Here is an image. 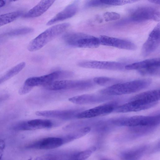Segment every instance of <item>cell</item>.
Masks as SVG:
<instances>
[{"label":"cell","mask_w":160,"mask_h":160,"mask_svg":"<svg viewBox=\"0 0 160 160\" xmlns=\"http://www.w3.org/2000/svg\"><path fill=\"white\" fill-rule=\"evenodd\" d=\"M160 97L159 90L142 92L132 97L128 102L118 105L114 111L118 113H125L149 109L158 104Z\"/></svg>","instance_id":"1"},{"label":"cell","mask_w":160,"mask_h":160,"mask_svg":"<svg viewBox=\"0 0 160 160\" xmlns=\"http://www.w3.org/2000/svg\"><path fill=\"white\" fill-rule=\"evenodd\" d=\"M152 80L150 78L141 79L122 83H118L101 90L102 95L112 96L135 92L149 86Z\"/></svg>","instance_id":"2"},{"label":"cell","mask_w":160,"mask_h":160,"mask_svg":"<svg viewBox=\"0 0 160 160\" xmlns=\"http://www.w3.org/2000/svg\"><path fill=\"white\" fill-rule=\"evenodd\" d=\"M70 26L68 23H64L53 26L47 29L30 42L28 49L34 52L42 48L47 43L64 32Z\"/></svg>","instance_id":"3"},{"label":"cell","mask_w":160,"mask_h":160,"mask_svg":"<svg viewBox=\"0 0 160 160\" xmlns=\"http://www.w3.org/2000/svg\"><path fill=\"white\" fill-rule=\"evenodd\" d=\"M160 115L152 116H135L113 119L114 125L130 127H155L160 124Z\"/></svg>","instance_id":"4"},{"label":"cell","mask_w":160,"mask_h":160,"mask_svg":"<svg viewBox=\"0 0 160 160\" xmlns=\"http://www.w3.org/2000/svg\"><path fill=\"white\" fill-rule=\"evenodd\" d=\"M63 39L69 46L80 48H96L100 44L99 38L81 32H72L65 34Z\"/></svg>","instance_id":"5"},{"label":"cell","mask_w":160,"mask_h":160,"mask_svg":"<svg viewBox=\"0 0 160 160\" xmlns=\"http://www.w3.org/2000/svg\"><path fill=\"white\" fill-rule=\"evenodd\" d=\"M95 83L91 80H56L44 86L48 90L58 91L62 90H84L94 87Z\"/></svg>","instance_id":"6"},{"label":"cell","mask_w":160,"mask_h":160,"mask_svg":"<svg viewBox=\"0 0 160 160\" xmlns=\"http://www.w3.org/2000/svg\"><path fill=\"white\" fill-rule=\"evenodd\" d=\"M73 73L67 71H57L47 75L40 77L29 78L25 81L24 84L33 88L35 86H45L57 79L72 77Z\"/></svg>","instance_id":"7"},{"label":"cell","mask_w":160,"mask_h":160,"mask_svg":"<svg viewBox=\"0 0 160 160\" xmlns=\"http://www.w3.org/2000/svg\"><path fill=\"white\" fill-rule=\"evenodd\" d=\"M160 18L159 11L154 8L149 6L136 8L132 11L130 15V19L137 22L147 20L159 21Z\"/></svg>","instance_id":"8"},{"label":"cell","mask_w":160,"mask_h":160,"mask_svg":"<svg viewBox=\"0 0 160 160\" xmlns=\"http://www.w3.org/2000/svg\"><path fill=\"white\" fill-rule=\"evenodd\" d=\"M117 104L116 102H111L80 112L77 118H90L108 114L114 111Z\"/></svg>","instance_id":"9"},{"label":"cell","mask_w":160,"mask_h":160,"mask_svg":"<svg viewBox=\"0 0 160 160\" xmlns=\"http://www.w3.org/2000/svg\"><path fill=\"white\" fill-rule=\"evenodd\" d=\"M78 65L83 68L111 70H122L125 66L124 64L119 62L95 60L82 61Z\"/></svg>","instance_id":"10"},{"label":"cell","mask_w":160,"mask_h":160,"mask_svg":"<svg viewBox=\"0 0 160 160\" xmlns=\"http://www.w3.org/2000/svg\"><path fill=\"white\" fill-rule=\"evenodd\" d=\"M160 23H159L152 30L148 37L143 45L142 54L144 57H147L157 49L160 43Z\"/></svg>","instance_id":"11"},{"label":"cell","mask_w":160,"mask_h":160,"mask_svg":"<svg viewBox=\"0 0 160 160\" xmlns=\"http://www.w3.org/2000/svg\"><path fill=\"white\" fill-rule=\"evenodd\" d=\"M53 125V122L49 120L34 119L19 122L14 125L13 128L17 130H31L49 128Z\"/></svg>","instance_id":"12"},{"label":"cell","mask_w":160,"mask_h":160,"mask_svg":"<svg viewBox=\"0 0 160 160\" xmlns=\"http://www.w3.org/2000/svg\"><path fill=\"white\" fill-rule=\"evenodd\" d=\"M80 111V109H75L38 111L35 114L38 116L67 120L77 118Z\"/></svg>","instance_id":"13"},{"label":"cell","mask_w":160,"mask_h":160,"mask_svg":"<svg viewBox=\"0 0 160 160\" xmlns=\"http://www.w3.org/2000/svg\"><path fill=\"white\" fill-rule=\"evenodd\" d=\"M63 144L62 138L49 137L32 142L28 145L26 148L29 149L48 150L58 148Z\"/></svg>","instance_id":"14"},{"label":"cell","mask_w":160,"mask_h":160,"mask_svg":"<svg viewBox=\"0 0 160 160\" xmlns=\"http://www.w3.org/2000/svg\"><path fill=\"white\" fill-rule=\"evenodd\" d=\"M99 39L100 44L103 45L132 50L136 48L135 45L128 40L105 35L100 36Z\"/></svg>","instance_id":"15"},{"label":"cell","mask_w":160,"mask_h":160,"mask_svg":"<svg viewBox=\"0 0 160 160\" xmlns=\"http://www.w3.org/2000/svg\"><path fill=\"white\" fill-rule=\"evenodd\" d=\"M111 98V96L101 94H88L73 97L69 98L68 100L76 104H83L100 103Z\"/></svg>","instance_id":"16"},{"label":"cell","mask_w":160,"mask_h":160,"mask_svg":"<svg viewBox=\"0 0 160 160\" xmlns=\"http://www.w3.org/2000/svg\"><path fill=\"white\" fill-rule=\"evenodd\" d=\"M160 66L159 58L147 59L125 65L124 68L128 70H137L139 72L148 71Z\"/></svg>","instance_id":"17"},{"label":"cell","mask_w":160,"mask_h":160,"mask_svg":"<svg viewBox=\"0 0 160 160\" xmlns=\"http://www.w3.org/2000/svg\"><path fill=\"white\" fill-rule=\"evenodd\" d=\"M78 9V6L75 3L68 5L48 21L47 25H50L72 17L76 14Z\"/></svg>","instance_id":"18"},{"label":"cell","mask_w":160,"mask_h":160,"mask_svg":"<svg viewBox=\"0 0 160 160\" xmlns=\"http://www.w3.org/2000/svg\"><path fill=\"white\" fill-rule=\"evenodd\" d=\"M54 0H42L38 4L23 15L25 18L38 17L46 12L52 5Z\"/></svg>","instance_id":"19"},{"label":"cell","mask_w":160,"mask_h":160,"mask_svg":"<svg viewBox=\"0 0 160 160\" xmlns=\"http://www.w3.org/2000/svg\"><path fill=\"white\" fill-rule=\"evenodd\" d=\"M91 130L90 127H85L82 128L66 135L62 138L64 144L83 137L89 133Z\"/></svg>","instance_id":"20"},{"label":"cell","mask_w":160,"mask_h":160,"mask_svg":"<svg viewBox=\"0 0 160 160\" xmlns=\"http://www.w3.org/2000/svg\"><path fill=\"white\" fill-rule=\"evenodd\" d=\"M144 147H140L125 151L121 156L122 160H137L142 155Z\"/></svg>","instance_id":"21"},{"label":"cell","mask_w":160,"mask_h":160,"mask_svg":"<svg viewBox=\"0 0 160 160\" xmlns=\"http://www.w3.org/2000/svg\"><path fill=\"white\" fill-rule=\"evenodd\" d=\"M23 14V11L18 10L0 15V27L14 21Z\"/></svg>","instance_id":"22"},{"label":"cell","mask_w":160,"mask_h":160,"mask_svg":"<svg viewBox=\"0 0 160 160\" xmlns=\"http://www.w3.org/2000/svg\"><path fill=\"white\" fill-rule=\"evenodd\" d=\"M25 62H22L10 69L5 74L0 78V83L8 80L18 74L25 67Z\"/></svg>","instance_id":"23"},{"label":"cell","mask_w":160,"mask_h":160,"mask_svg":"<svg viewBox=\"0 0 160 160\" xmlns=\"http://www.w3.org/2000/svg\"><path fill=\"white\" fill-rule=\"evenodd\" d=\"M120 81L116 78L106 77H96L93 79V82L95 84L100 86L108 87L119 83Z\"/></svg>","instance_id":"24"},{"label":"cell","mask_w":160,"mask_h":160,"mask_svg":"<svg viewBox=\"0 0 160 160\" xmlns=\"http://www.w3.org/2000/svg\"><path fill=\"white\" fill-rule=\"evenodd\" d=\"M95 149V148L92 147L79 152L74 156L72 160H85L91 156Z\"/></svg>","instance_id":"25"},{"label":"cell","mask_w":160,"mask_h":160,"mask_svg":"<svg viewBox=\"0 0 160 160\" xmlns=\"http://www.w3.org/2000/svg\"><path fill=\"white\" fill-rule=\"evenodd\" d=\"M33 29L31 28L25 27L17 29L6 33L8 36H13L27 34L32 32Z\"/></svg>","instance_id":"26"},{"label":"cell","mask_w":160,"mask_h":160,"mask_svg":"<svg viewBox=\"0 0 160 160\" xmlns=\"http://www.w3.org/2000/svg\"><path fill=\"white\" fill-rule=\"evenodd\" d=\"M101 2L106 6H119L133 3L137 1L136 0H101Z\"/></svg>","instance_id":"27"},{"label":"cell","mask_w":160,"mask_h":160,"mask_svg":"<svg viewBox=\"0 0 160 160\" xmlns=\"http://www.w3.org/2000/svg\"><path fill=\"white\" fill-rule=\"evenodd\" d=\"M103 17L105 21L108 22L118 19L120 16L118 13L115 12H107L103 14Z\"/></svg>","instance_id":"28"},{"label":"cell","mask_w":160,"mask_h":160,"mask_svg":"<svg viewBox=\"0 0 160 160\" xmlns=\"http://www.w3.org/2000/svg\"><path fill=\"white\" fill-rule=\"evenodd\" d=\"M86 7H101L105 6L101 0H91L88 2L85 5Z\"/></svg>","instance_id":"29"},{"label":"cell","mask_w":160,"mask_h":160,"mask_svg":"<svg viewBox=\"0 0 160 160\" xmlns=\"http://www.w3.org/2000/svg\"><path fill=\"white\" fill-rule=\"evenodd\" d=\"M32 88L24 84L20 88L18 93L20 95L26 94L29 92Z\"/></svg>","instance_id":"30"},{"label":"cell","mask_w":160,"mask_h":160,"mask_svg":"<svg viewBox=\"0 0 160 160\" xmlns=\"http://www.w3.org/2000/svg\"><path fill=\"white\" fill-rule=\"evenodd\" d=\"M6 4V2L5 1L0 0V8L3 7Z\"/></svg>","instance_id":"31"},{"label":"cell","mask_w":160,"mask_h":160,"mask_svg":"<svg viewBox=\"0 0 160 160\" xmlns=\"http://www.w3.org/2000/svg\"><path fill=\"white\" fill-rule=\"evenodd\" d=\"M149 2H151L152 3L157 4H160V0H150Z\"/></svg>","instance_id":"32"},{"label":"cell","mask_w":160,"mask_h":160,"mask_svg":"<svg viewBox=\"0 0 160 160\" xmlns=\"http://www.w3.org/2000/svg\"><path fill=\"white\" fill-rule=\"evenodd\" d=\"M101 160H109L105 159H102Z\"/></svg>","instance_id":"33"}]
</instances>
